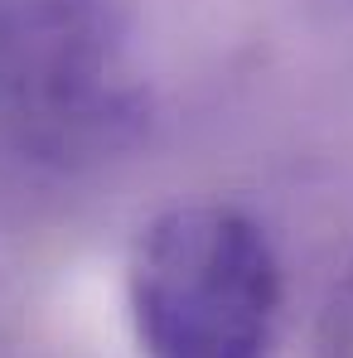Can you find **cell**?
I'll list each match as a JSON object with an SVG mask.
<instances>
[{"label": "cell", "instance_id": "6da1fadb", "mask_svg": "<svg viewBox=\"0 0 353 358\" xmlns=\"http://www.w3.org/2000/svg\"><path fill=\"white\" fill-rule=\"evenodd\" d=\"M141 121L121 0H0V194L73 179Z\"/></svg>", "mask_w": 353, "mask_h": 358}, {"label": "cell", "instance_id": "7a4b0ae2", "mask_svg": "<svg viewBox=\"0 0 353 358\" xmlns=\"http://www.w3.org/2000/svg\"><path fill=\"white\" fill-rule=\"evenodd\" d=\"M126 305L145 358H271L281 262L242 208L175 203L131 247Z\"/></svg>", "mask_w": 353, "mask_h": 358}, {"label": "cell", "instance_id": "3957f363", "mask_svg": "<svg viewBox=\"0 0 353 358\" xmlns=\"http://www.w3.org/2000/svg\"><path fill=\"white\" fill-rule=\"evenodd\" d=\"M319 358H353V266L334 281V291L319 310Z\"/></svg>", "mask_w": 353, "mask_h": 358}]
</instances>
